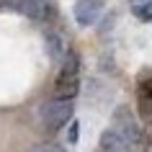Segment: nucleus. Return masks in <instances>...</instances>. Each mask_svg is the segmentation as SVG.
<instances>
[{
    "mask_svg": "<svg viewBox=\"0 0 152 152\" xmlns=\"http://www.w3.org/2000/svg\"><path fill=\"white\" fill-rule=\"evenodd\" d=\"M77 70H80V59L75 52H67L64 57V64L59 75H57V83H54V98H75L77 90H80V80H77Z\"/></svg>",
    "mask_w": 152,
    "mask_h": 152,
    "instance_id": "nucleus-1",
    "label": "nucleus"
},
{
    "mask_svg": "<svg viewBox=\"0 0 152 152\" xmlns=\"http://www.w3.org/2000/svg\"><path fill=\"white\" fill-rule=\"evenodd\" d=\"M103 10V0H80L75 5V21L80 26H93Z\"/></svg>",
    "mask_w": 152,
    "mask_h": 152,
    "instance_id": "nucleus-4",
    "label": "nucleus"
},
{
    "mask_svg": "<svg viewBox=\"0 0 152 152\" xmlns=\"http://www.w3.org/2000/svg\"><path fill=\"white\" fill-rule=\"evenodd\" d=\"M72 111H75V106H72L70 98H54V101L44 103V108H41L44 129H49V132L62 129L67 121H72Z\"/></svg>",
    "mask_w": 152,
    "mask_h": 152,
    "instance_id": "nucleus-3",
    "label": "nucleus"
},
{
    "mask_svg": "<svg viewBox=\"0 0 152 152\" xmlns=\"http://www.w3.org/2000/svg\"><path fill=\"white\" fill-rule=\"evenodd\" d=\"M77 142V121H70V144Z\"/></svg>",
    "mask_w": 152,
    "mask_h": 152,
    "instance_id": "nucleus-9",
    "label": "nucleus"
},
{
    "mask_svg": "<svg viewBox=\"0 0 152 152\" xmlns=\"http://www.w3.org/2000/svg\"><path fill=\"white\" fill-rule=\"evenodd\" d=\"M98 152H101V150H98Z\"/></svg>",
    "mask_w": 152,
    "mask_h": 152,
    "instance_id": "nucleus-10",
    "label": "nucleus"
},
{
    "mask_svg": "<svg viewBox=\"0 0 152 152\" xmlns=\"http://www.w3.org/2000/svg\"><path fill=\"white\" fill-rule=\"evenodd\" d=\"M101 152H129L132 144L124 139V137L116 132V129H106L103 134H101V142H98Z\"/></svg>",
    "mask_w": 152,
    "mask_h": 152,
    "instance_id": "nucleus-5",
    "label": "nucleus"
},
{
    "mask_svg": "<svg viewBox=\"0 0 152 152\" xmlns=\"http://www.w3.org/2000/svg\"><path fill=\"white\" fill-rule=\"evenodd\" d=\"M111 124H113V129H116L132 147H142V144H144V129L139 126V121L134 119V113L129 111V106H116Z\"/></svg>",
    "mask_w": 152,
    "mask_h": 152,
    "instance_id": "nucleus-2",
    "label": "nucleus"
},
{
    "mask_svg": "<svg viewBox=\"0 0 152 152\" xmlns=\"http://www.w3.org/2000/svg\"><path fill=\"white\" fill-rule=\"evenodd\" d=\"M31 152H64V147H59V144H52V142H47V144H36Z\"/></svg>",
    "mask_w": 152,
    "mask_h": 152,
    "instance_id": "nucleus-8",
    "label": "nucleus"
},
{
    "mask_svg": "<svg viewBox=\"0 0 152 152\" xmlns=\"http://www.w3.org/2000/svg\"><path fill=\"white\" fill-rule=\"evenodd\" d=\"M137 106H139V116L147 124H152V80L137 88Z\"/></svg>",
    "mask_w": 152,
    "mask_h": 152,
    "instance_id": "nucleus-6",
    "label": "nucleus"
},
{
    "mask_svg": "<svg viewBox=\"0 0 152 152\" xmlns=\"http://www.w3.org/2000/svg\"><path fill=\"white\" fill-rule=\"evenodd\" d=\"M129 8L134 10L137 18L152 21V0H129Z\"/></svg>",
    "mask_w": 152,
    "mask_h": 152,
    "instance_id": "nucleus-7",
    "label": "nucleus"
}]
</instances>
